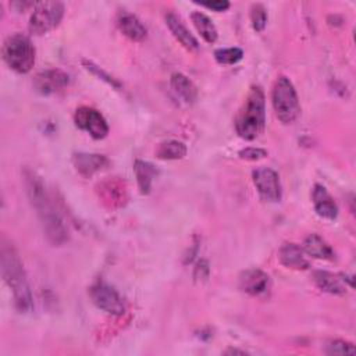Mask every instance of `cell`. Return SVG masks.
Wrapping results in <instances>:
<instances>
[{
    "instance_id": "1",
    "label": "cell",
    "mask_w": 356,
    "mask_h": 356,
    "mask_svg": "<svg viewBox=\"0 0 356 356\" xmlns=\"http://www.w3.org/2000/svg\"><path fill=\"white\" fill-rule=\"evenodd\" d=\"M24 184H25L28 199L32 207L36 210V214L43 225V231L47 239L53 245H57V246L63 245L68 239L67 229L63 224L61 217L58 216V213L51 204V200L46 192L43 181L35 171L25 168Z\"/></svg>"
},
{
    "instance_id": "2",
    "label": "cell",
    "mask_w": 356,
    "mask_h": 356,
    "mask_svg": "<svg viewBox=\"0 0 356 356\" xmlns=\"http://www.w3.org/2000/svg\"><path fill=\"white\" fill-rule=\"evenodd\" d=\"M0 259L1 275L13 292L15 307L21 313L29 312L32 307V296L26 281V275L15 248L8 241H6V238H1Z\"/></svg>"
},
{
    "instance_id": "3",
    "label": "cell",
    "mask_w": 356,
    "mask_h": 356,
    "mask_svg": "<svg viewBox=\"0 0 356 356\" xmlns=\"http://www.w3.org/2000/svg\"><path fill=\"white\" fill-rule=\"evenodd\" d=\"M266 102L260 86H252L245 103L242 104L236 118L235 129L238 135L246 140L257 138L264 129Z\"/></svg>"
},
{
    "instance_id": "4",
    "label": "cell",
    "mask_w": 356,
    "mask_h": 356,
    "mask_svg": "<svg viewBox=\"0 0 356 356\" xmlns=\"http://www.w3.org/2000/svg\"><path fill=\"white\" fill-rule=\"evenodd\" d=\"M6 64L19 74H26L35 64V47L22 33H14L4 40L1 49Z\"/></svg>"
},
{
    "instance_id": "5",
    "label": "cell",
    "mask_w": 356,
    "mask_h": 356,
    "mask_svg": "<svg viewBox=\"0 0 356 356\" xmlns=\"http://www.w3.org/2000/svg\"><path fill=\"white\" fill-rule=\"evenodd\" d=\"M273 107L277 118L284 124L293 122L300 114L296 90L285 75L278 76L273 89Z\"/></svg>"
},
{
    "instance_id": "6",
    "label": "cell",
    "mask_w": 356,
    "mask_h": 356,
    "mask_svg": "<svg viewBox=\"0 0 356 356\" xmlns=\"http://www.w3.org/2000/svg\"><path fill=\"white\" fill-rule=\"evenodd\" d=\"M64 17V4L60 1H42L33 8L29 18V31L33 35H43L54 29Z\"/></svg>"
},
{
    "instance_id": "7",
    "label": "cell",
    "mask_w": 356,
    "mask_h": 356,
    "mask_svg": "<svg viewBox=\"0 0 356 356\" xmlns=\"http://www.w3.org/2000/svg\"><path fill=\"white\" fill-rule=\"evenodd\" d=\"M90 299L95 306L108 314L120 316L125 312V305L120 293L110 285L104 282L95 284L89 291Z\"/></svg>"
},
{
    "instance_id": "8",
    "label": "cell",
    "mask_w": 356,
    "mask_h": 356,
    "mask_svg": "<svg viewBox=\"0 0 356 356\" xmlns=\"http://www.w3.org/2000/svg\"><path fill=\"white\" fill-rule=\"evenodd\" d=\"M252 178L263 200L271 203L281 200V182L278 174L274 170L268 167H259L252 172Z\"/></svg>"
},
{
    "instance_id": "9",
    "label": "cell",
    "mask_w": 356,
    "mask_h": 356,
    "mask_svg": "<svg viewBox=\"0 0 356 356\" xmlns=\"http://www.w3.org/2000/svg\"><path fill=\"white\" fill-rule=\"evenodd\" d=\"M74 122L78 128L86 131L95 139H103L108 134V125L104 117L95 108L82 106L74 114Z\"/></svg>"
},
{
    "instance_id": "10",
    "label": "cell",
    "mask_w": 356,
    "mask_h": 356,
    "mask_svg": "<svg viewBox=\"0 0 356 356\" xmlns=\"http://www.w3.org/2000/svg\"><path fill=\"white\" fill-rule=\"evenodd\" d=\"M239 286L243 292L256 296L263 298L267 296L271 288V281L267 273H264L260 268H250L243 271L239 275Z\"/></svg>"
},
{
    "instance_id": "11",
    "label": "cell",
    "mask_w": 356,
    "mask_h": 356,
    "mask_svg": "<svg viewBox=\"0 0 356 356\" xmlns=\"http://www.w3.org/2000/svg\"><path fill=\"white\" fill-rule=\"evenodd\" d=\"M70 76L61 70H47L39 72L33 79V86L43 95L56 93L68 85Z\"/></svg>"
},
{
    "instance_id": "12",
    "label": "cell",
    "mask_w": 356,
    "mask_h": 356,
    "mask_svg": "<svg viewBox=\"0 0 356 356\" xmlns=\"http://www.w3.org/2000/svg\"><path fill=\"white\" fill-rule=\"evenodd\" d=\"M72 163L78 174H81L85 178H89L93 174L107 168V165L110 164L106 156L95 153H75L72 156Z\"/></svg>"
},
{
    "instance_id": "13",
    "label": "cell",
    "mask_w": 356,
    "mask_h": 356,
    "mask_svg": "<svg viewBox=\"0 0 356 356\" xmlns=\"http://www.w3.org/2000/svg\"><path fill=\"white\" fill-rule=\"evenodd\" d=\"M165 24L174 38L189 51H196L199 50V42L196 38L191 33V31L184 25L181 18H178L174 13H168L165 15Z\"/></svg>"
},
{
    "instance_id": "14",
    "label": "cell",
    "mask_w": 356,
    "mask_h": 356,
    "mask_svg": "<svg viewBox=\"0 0 356 356\" xmlns=\"http://www.w3.org/2000/svg\"><path fill=\"white\" fill-rule=\"evenodd\" d=\"M314 284L324 292L332 295H345V274H332L330 271L317 270L313 273Z\"/></svg>"
},
{
    "instance_id": "15",
    "label": "cell",
    "mask_w": 356,
    "mask_h": 356,
    "mask_svg": "<svg viewBox=\"0 0 356 356\" xmlns=\"http://www.w3.org/2000/svg\"><path fill=\"white\" fill-rule=\"evenodd\" d=\"M312 197H313L314 210L320 217L334 220L338 216L337 203L334 202V199L323 185H318V184L314 185Z\"/></svg>"
},
{
    "instance_id": "16",
    "label": "cell",
    "mask_w": 356,
    "mask_h": 356,
    "mask_svg": "<svg viewBox=\"0 0 356 356\" xmlns=\"http://www.w3.org/2000/svg\"><path fill=\"white\" fill-rule=\"evenodd\" d=\"M278 259H280L281 264H284L288 268H293V270L309 268V261L305 256L303 249L295 243H289V242L284 243L280 248Z\"/></svg>"
},
{
    "instance_id": "17",
    "label": "cell",
    "mask_w": 356,
    "mask_h": 356,
    "mask_svg": "<svg viewBox=\"0 0 356 356\" xmlns=\"http://www.w3.org/2000/svg\"><path fill=\"white\" fill-rule=\"evenodd\" d=\"M117 25L120 28V31L129 38L131 40L135 42H140L146 38V28L143 26V24L131 13L128 11H120L117 15Z\"/></svg>"
},
{
    "instance_id": "18",
    "label": "cell",
    "mask_w": 356,
    "mask_h": 356,
    "mask_svg": "<svg viewBox=\"0 0 356 356\" xmlns=\"http://www.w3.org/2000/svg\"><path fill=\"white\" fill-rule=\"evenodd\" d=\"M302 249L305 253H307L309 256H312L314 259H320V260H332L334 259V252H332L331 246L316 234H310L305 238Z\"/></svg>"
},
{
    "instance_id": "19",
    "label": "cell",
    "mask_w": 356,
    "mask_h": 356,
    "mask_svg": "<svg viewBox=\"0 0 356 356\" xmlns=\"http://www.w3.org/2000/svg\"><path fill=\"white\" fill-rule=\"evenodd\" d=\"M171 88L174 92L186 103H193L197 96V89L193 82L181 72H174L171 75Z\"/></svg>"
},
{
    "instance_id": "20",
    "label": "cell",
    "mask_w": 356,
    "mask_h": 356,
    "mask_svg": "<svg viewBox=\"0 0 356 356\" xmlns=\"http://www.w3.org/2000/svg\"><path fill=\"white\" fill-rule=\"evenodd\" d=\"M134 171H135V175H136V181H138V186L140 189V193L147 195L150 192L153 178L157 174L156 167L149 161L136 160L135 164H134Z\"/></svg>"
},
{
    "instance_id": "21",
    "label": "cell",
    "mask_w": 356,
    "mask_h": 356,
    "mask_svg": "<svg viewBox=\"0 0 356 356\" xmlns=\"http://www.w3.org/2000/svg\"><path fill=\"white\" fill-rule=\"evenodd\" d=\"M191 19L196 28V31L199 32V35L207 42V43H214L217 40V29L213 24V21L203 13L200 11H195L191 14Z\"/></svg>"
},
{
    "instance_id": "22",
    "label": "cell",
    "mask_w": 356,
    "mask_h": 356,
    "mask_svg": "<svg viewBox=\"0 0 356 356\" xmlns=\"http://www.w3.org/2000/svg\"><path fill=\"white\" fill-rule=\"evenodd\" d=\"M186 154V146L179 140H164L161 142L156 149L157 159L161 160H178L185 157Z\"/></svg>"
},
{
    "instance_id": "23",
    "label": "cell",
    "mask_w": 356,
    "mask_h": 356,
    "mask_svg": "<svg viewBox=\"0 0 356 356\" xmlns=\"http://www.w3.org/2000/svg\"><path fill=\"white\" fill-rule=\"evenodd\" d=\"M214 57L217 63L220 64H235L242 60L243 51L239 47H225V49H217L214 51Z\"/></svg>"
},
{
    "instance_id": "24",
    "label": "cell",
    "mask_w": 356,
    "mask_h": 356,
    "mask_svg": "<svg viewBox=\"0 0 356 356\" xmlns=\"http://www.w3.org/2000/svg\"><path fill=\"white\" fill-rule=\"evenodd\" d=\"M252 26L256 32H261L267 24V11L261 4H253L250 10Z\"/></svg>"
},
{
    "instance_id": "25",
    "label": "cell",
    "mask_w": 356,
    "mask_h": 356,
    "mask_svg": "<svg viewBox=\"0 0 356 356\" xmlns=\"http://www.w3.org/2000/svg\"><path fill=\"white\" fill-rule=\"evenodd\" d=\"M325 352L328 355H355L356 349L350 342L335 339L327 345Z\"/></svg>"
},
{
    "instance_id": "26",
    "label": "cell",
    "mask_w": 356,
    "mask_h": 356,
    "mask_svg": "<svg viewBox=\"0 0 356 356\" xmlns=\"http://www.w3.org/2000/svg\"><path fill=\"white\" fill-rule=\"evenodd\" d=\"M83 63V65H85V68L88 70V71H90L92 74H95V75H97L100 79H103L104 82H107L108 85H111L113 88H121V83L115 79V78H113V76H110L108 74H106L100 67H97V65H95L92 61H86V60H83L82 61Z\"/></svg>"
},
{
    "instance_id": "27",
    "label": "cell",
    "mask_w": 356,
    "mask_h": 356,
    "mask_svg": "<svg viewBox=\"0 0 356 356\" xmlns=\"http://www.w3.org/2000/svg\"><path fill=\"white\" fill-rule=\"evenodd\" d=\"M239 157L248 161H257L267 157V150L260 147H245L239 152Z\"/></svg>"
},
{
    "instance_id": "28",
    "label": "cell",
    "mask_w": 356,
    "mask_h": 356,
    "mask_svg": "<svg viewBox=\"0 0 356 356\" xmlns=\"http://www.w3.org/2000/svg\"><path fill=\"white\" fill-rule=\"evenodd\" d=\"M200 6L214 10V11H225L229 7V3L227 0H214V1H200Z\"/></svg>"
},
{
    "instance_id": "29",
    "label": "cell",
    "mask_w": 356,
    "mask_h": 356,
    "mask_svg": "<svg viewBox=\"0 0 356 356\" xmlns=\"http://www.w3.org/2000/svg\"><path fill=\"white\" fill-rule=\"evenodd\" d=\"M224 353H227V355H234V353H239V355H245V352L243 350H238V349H228V350H225Z\"/></svg>"
}]
</instances>
